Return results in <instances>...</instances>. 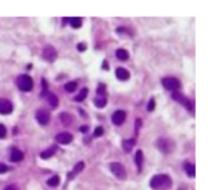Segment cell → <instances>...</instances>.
<instances>
[{
    "mask_svg": "<svg viewBox=\"0 0 208 190\" xmlns=\"http://www.w3.org/2000/svg\"><path fill=\"white\" fill-rule=\"evenodd\" d=\"M150 187L155 190H166L172 187V178L167 174H156L150 180Z\"/></svg>",
    "mask_w": 208,
    "mask_h": 190,
    "instance_id": "cell-1",
    "label": "cell"
},
{
    "mask_svg": "<svg viewBox=\"0 0 208 190\" xmlns=\"http://www.w3.org/2000/svg\"><path fill=\"white\" fill-rule=\"evenodd\" d=\"M156 146L157 149L163 152V154H172L174 150H175V144L172 139L169 138H159L157 141H156Z\"/></svg>",
    "mask_w": 208,
    "mask_h": 190,
    "instance_id": "cell-2",
    "label": "cell"
},
{
    "mask_svg": "<svg viewBox=\"0 0 208 190\" xmlns=\"http://www.w3.org/2000/svg\"><path fill=\"white\" fill-rule=\"evenodd\" d=\"M17 87L22 91H30L33 89V79L27 74H21L17 77Z\"/></svg>",
    "mask_w": 208,
    "mask_h": 190,
    "instance_id": "cell-3",
    "label": "cell"
},
{
    "mask_svg": "<svg viewBox=\"0 0 208 190\" xmlns=\"http://www.w3.org/2000/svg\"><path fill=\"white\" fill-rule=\"evenodd\" d=\"M162 86L166 88L167 90L170 91H177L178 89H180V82L177 78L173 77H166L162 79Z\"/></svg>",
    "mask_w": 208,
    "mask_h": 190,
    "instance_id": "cell-4",
    "label": "cell"
},
{
    "mask_svg": "<svg viewBox=\"0 0 208 190\" xmlns=\"http://www.w3.org/2000/svg\"><path fill=\"white\" fill-rule=\"evenodd\" d=\"M110 169H111V172L116 175L117 178H119V179H125V175H127L125 174V169L121 163L113 162V163L110 165Z\"/></svg>",
    "mask_w": 208,
    "mask_h": 190,
    "instance_id": "cell-5",
    "label": "cell"
},
{
    "mask_svg": "<svg viewBox=\"0 0 208 190\" xmlns=\"http://www.w3.org/2000/svg\"><path fill=\"white\" fill-rule=\"evenodd\" d=\"M43 58H45L46 61H49V62H53L57 58V53H56V50L53 46L48 45V46H45L43 49Z\"/></svg>",
    "mask_w": 208,
    "mask_h": 190,
    "instance_id": "cell-6",
    "label": "cell"
},
{
    "mask_svg": "<svg viewBox=\"0 0 208 190\" xmlns=\"http://www.w3.org/2000/svg\"><path fill=\"white\" fill-rule=\"evenodd\" d=\"M14 110L12 102L6 100V99H0V114L2 115H9Z\"/></svg>",
    "mask_w": 208,
    "mask_h": 190,
    "instance_id": "cell-7",
    "label": "cell"
},
{
    "mask_svg": "<svg viewBox=\"0 0 208 190\" xmlns=\"http://www.w3.org/2000/svg\"><path fill=\"white\" fill-rule=\"evenodd\" d=\"M35 117H37V121L43 124V126H45V124H48L49 123V121H50V114L46 111V110H38L37 111V114H35Z\"/></svg>",
    "mask_w": 208,
    "mask_h": 190,
    "instance_id": "cell-8",
    "label": "cell"
},
{
    "mask_svg": "<svg viewBox=\"0 0 208 190\" xmlns=\"http://www.w3.org/2000/svg\"><path fill=\"white\" fill-rule=\"evenodd\" d=\"M72 139H73V137H72V134L71 133H67V132H65V133H58L57 135H56V141L57 143H60V144H69L71 141H72Z\"/></svg>",
    "mask_w": 208,
    "mask_h": 190,
    "instance_id": "cell-9",
    "label": "cell"
},
{
    "mask_svg": "<svg viewBox=\"0 0 208 190\" xmlns=\"http://www.w3.org/2000/svg\"><path fill=\"white\" fill-rule=\"evenodd\" d=\"M125 121V112L123 110H118L112 115V122L116 126H121Z\"/></svg>",
    "mask_w": 208,
    "mask_h": 190,
    "instance_id": "cell-10",
    "label": "cell"
},
{
    "mask_svg": "<svg viewBox=\"0 0 208 190\" xmlns=\"http://www.w3.org/2000/svg\"><path fill=\"white\" fill-rule=\"evenodd\" d=\"M42 96H45L48 99V102L50 104V106L53 109H56L58 106V99H57V96H56L55 94L48 93V91H42Z\"/></svg>",
    "mask_w": 208,
    "mask_h": 190,
    "instance_id": "cell-11",
    "label": "cell"
},
{
    "mask_svg": "<svg viewBox=\"0 0 208 190\" xmlns=\"http://www.w3.org/2000/svg\"><path fill=\"white\" fill-rule=\"evenodd\" d=\"M116 76H117V78L119 81H128L130 78V73L123 67H119V68L116 70Z\"/></svg>",
    "mask_w": 208,
    "mask_h": 190,
    "instance_id": "cell-12",
    "label": "cell"
},
{
    "mask_svg": "<svg viewBox=\"0 0 208 190\" xmlns=\"http://www.w3.org/2000/svg\"><path fill=\"white\" fill-rule=\"evenodd\" d=\"M23 160V152L18 149H14L11 151V155H10V161L12 162H20V161Z\"/></svg>",
    "mask_w": 208,
    "mask_h": 190,
    "instance_id": "cell-13",
    "label": "cell"
},
{
    "mask_svg": "<svg viewBox=\"0 0 208 190\" xmlns=\"http://www.w3.org/2000/svg\"><path fill=\"white\" fill-rule=\"evenodd\" d=\"M60 121L62 122V124L69 126L73 122V117L71 116L69 114H67V112H62V114H60Z\"/></svg>",
    "mask_w": 208,
    "mask_h": 190,
    "instance_id": "cell-14",
    "label": "cell"
},
{
    "mask_svg": "<svg viewBox=\"0 0 208 190\" xmlns=\"http://www.w3.org/2000/svg\"><path fill=\"white\" fill-rule=\"evenodd\" d=\"M94 104H95V106H96L97 109H104L106 106V104H107V99H106V96L97 95L96 98L94 99Z\"/></svg>",
    "mask_w": 208,
    "mask_h": 190,
    "instance_id": "cell-15",
    "label": "cell"
},
{
    "mask_svg": "<svg viewBox=\"0 0 208 190\" xmlns=\"http://www.w3.org/2000/svg\"><path fill=\"white\" fill-rule=\"evenodd\" d=\"M56 149H57L56 146H51V147H49L48 150L43 151L42 154H40V157H42V159H44V160H46V159H50L51 156H54Z\"/></svg>",
    "mask_w": 208,
    "mask_h": 190,
    "instance_id": "cell-16",
    "label": "cell"
},
{
    "mask_svg": "<svg viewBox=\"0 0 208 190\" xmlns=\"http://www.w3.org/2000/svg\"><path fill=\"white\" fill-rule=\"evenodd\" d=\"M116 56L118 60H121V61H127L128 58H129V54H128V51L124 50V49H118L117 51H116Z\"/></svg>",
    "mask_w": 208,
    "mask_h": 190,
    "instance_id": "cell-17",
    "label": "cell"
},
{
    "mask_svg": "<svg viewBox=\"0 0 208 190\" xmlns=\"http://www.w3.org/2000/svg\"><path fill=\"white\" fill-rule=\"evenodd\" d=\"M185 171H186V173L189 177H192L194 178L195 175H196V168H195V166L192 163H190V162H186L185 163Z\"/></svg>",
    "mask_w": 208,
    "mask_h": 190,
    "instance_id": "cell-18",
    "label": "cell"
},
{
    "mask_svg": "<svg viewBox=\"0 0 208 190\" xmlns=\"http://www.w3.org/2000/svg\"><path fill=\"white\" fill-rule=\"evenodd\" d=\"M134 145H135V140L134 139H128V140L123 141V149H124V151H127V152H130L132 149L134 147Z\"/></svg>",
    "mask_w": 208,
    "mask_h": 190,
    "instance_id": "cell-19",
    "label": "cell"
},
{
    "mask_svg": "<svg viewBox=\"0 0 208 190\" xmlns=\"http://www.w3.org/2000/svg\"><path fill=\"white\" fill-rule=\"evenodd\" d=\"M142 162H144V154H142L141 150H138L136 154H135V163H136V166H138L139 169H141Z\"/></svg>",
    "mask_w": 208,
    "mask_h": 190,
    "instance_id": "cell-20",
    "label": "cell"
},
{
    "mask_svg": "<svg viewBox=\"0 0 208 190\" xmlns=\"http://www.w3.org/2000/svg\"><path fill=\"white\" fill-rule=\"evenodd\" d=\"M69 23H71V26L73 28H79L81 25H82V18L81 17H72L69 20Z\"/></svg>",
    "mask_w": 208,
    "mask_h": 190,
    "instance_id": "cell-21",
    "label": "cell"
},
{
    "mask_svg": "<svg viewBox=\"0 0 208 190\" xmlns=\"http://www.w3.org/2000/svg\"><path fill=\"white\" fill-rule=\"evenodd\" d=\"M88 93H89V90L86 89V88H83L82 89V91L74 98V100L76 101H83V100H85V98H86V95H88Z\"/></svg>",
    "mask_w": 208,
    "mask_h": 190,
    "instance_id": "cell-22",
    "label": "cell"
},
{
    "mask_svg": "<svg viewBox=\"0 0 208 190\" xmlns=\"http://www.w3.org/2000/svg\"><path fill=\"white\" fill-rule=\"evenodd\" d=\"M46 183H48V185H49V187L55 188V187H57V185L60 184V178H58L57 175H54V177H51V178H50Z\"/></svg>",
    "mask_w": 208,
    "mask_h": 190,
    "instance_id": "cell-23",
    "label": "cell"
},
{
    "mask_svg": "<svg viewBox=\"0 0 208 190\" xmlns=\"http://www.w3.org/2000/svg\"><path fill=\"white\" fill-rule=\"evenodd\" d=\"M65 89H66L68 93H72V91H74V90L77 89V83H76V82H68V83H66Z\"/></svg>",
    "mask_w": 208,
    "mask_h": 190,
    "instance_id": "cell-24",
    "label": "cell"
},
{
    "mask_svg": "<svg viewBox=\"0 0 208 190\" xmlns=\"http://www.w3.org/2000/svg\"><path fill=\"white\" fill-rule=\"evenodd\" d=\"M83 169H84V162H83V161H81V162H78V163L76 165L73 173H79V172H82Z\"/></svg>",
    "mask_w": 208,
    "mask_h": 190,
    "instance_id": "cell-25",
    "label": "cell"
},
{
    "mask_svg": "<svg viewBox=\"0 0 208 190\" xmlns=\"http://www.w3.org/2000/svg\"><path fill=\"white\" fill-rule=\"evenodd\" d=\"M105 91H106V86H105V84H100V86L97 87V95L105 96Z\"/></svg>",
    "mask_w": 208,
    "mask_h": 190,
    "instance_id": "cell-26",
    "label": "cell"
},
{
    "mask_svg": "<svg viewBox=\"0 0 208 190\" xmlns=\"http://www.w3.org/2000/svg\"><path fill=\"white\" fill-rule=\"evenodd\" d=\"M6 137V128L4 124H0V139H4Z\"/></svg>",
    "mask_w": 208,
    "mask_h": 190,
    "instance_id": "cell-27",
    "label": "cell"
},
{
    "mask_svg": "<svg viewBox=\"0 0 208 190\" xmlns=\"http://www.w3.org/2000/svg\"><path fill=\"white\" fill-rule=\"evenodd\" d=\"M104 134V128L102 127H96L95 128V132H94V135L95 137H101Z\"/></svg>",
    "mask_w": 208,
    "mask_h": 190,
    "instance_id": "cell-28",
    "label": "cell"
},
{
    "mask_svg": "<svg viewBox=\"0 0 208 190\" xmlns=\"http://www.w3.org/2000/svg\"><path fill=\"white\" fill-rule=\"evenodd\" d=\"M147 110H149V111H153V110H155V100H153V99H151V100L149 101Z\"/></svg>",
    "mask_w": 208,
    "mask_h": 190,
    "instance_id": "cell-29",
    "label": "cell"
},
{
    "mask_svg": "<svg viewBox=\"0 0 208 190\" xmlns=\"http://www.w3.org/2000/svg\"><path fill=\"white\" fill-rule=\"evenodd\" d=\"M7 169H9V167H7L6 165H4V163H0V174L5 173Z\"/></svg>",
    "mask_w": 208,
    "mask_h": 190,
    "instance_id": "cell-30",
    "label": "cell"
},
{
    "mask_svg": "<svg viewBox=\"0 0 208 190\" xmlns=\"http://www.w3.org/2000/svg\"><path fill=\"white\" fill-rule=\"evenodd\" d=\"M85 49H86V46H85V44H84V43H79V44H78V50H79V51H84Z\"/></svg>",
    "mask_w": 208,
    "mask_h": 190,
    "instance_id": "cell-31",
    "label": "cell"
},
{
    "mask_svg": "<svg viewBox=\"0 0 208 190\" xmlns=\"http://www.w3.org/2000/svg\"><path fill=\"white\" fill-rule=\"evenodd\" d=\"M5 190H18V189H17V187H16V185L11 184V185H7V187L5 188Z\"/></svg>",
    "mask_w": 208,
    "mask_h": 190,
    "instance_id": "cell-32",
    "label": "cell"
},
{
    "mask_svg": "<svg viewBox=\"0 0 208 190\" xmlns=\"http://www.w3.org/2000/svg\"><path fill=\"white\" fill-rule=\"evenodd\" d=\"M79 131L81 132H86L88 131V127H81V128H79Z\"/></svg>",
    "mask_w": 208,
    "mask_h": 190,
    "instance_id": "cell-33",
    "label": "cell"
},
{
    "mask_svg": "<svg viewBox=\"0 0 208 190\" xmlns=\"http://www.w3.org/2000/svg\"><path fill=\"white\" fill-rule=\"evenodd\" d=\"M104 68H105V70H107V62H106V61L104 62Z\"/></svg>",
    "mask_w": 208,
    "mask_h": 190,
    "instance_id": "cell-34",
    "label": "cell"
}]
</instances>
